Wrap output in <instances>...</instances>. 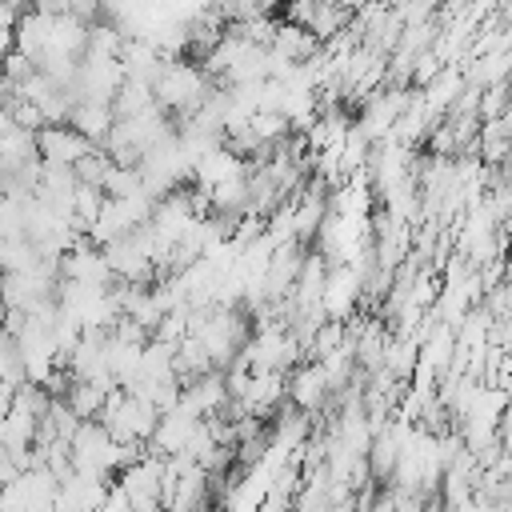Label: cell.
<instances>
[{
	"mask_svg": "<svg viewBox=\"0 0 512 512\" xmlns=\"http://www.w3.org/2000/svg\"><path fill=\"white\" fill-rule=\"evenodd\" d=\"M0 76H4L12 88H20V84H28V80L36 76V60H28L20 48H12V52L0 60Z\"/></svg>",
	"mask_w": 512,
	"mask_h": 512,
	"instance_id": "obj_14",
	"label": "cell"
},
{
	"mask_svg": "<svg viewBox=\"0 0 512 512\" xmlns=\"http://www.w3.org/2000/svg\"><path fill=\"white\" fill-rule=\"evenodd\" d=\"M108 392H112V388H104V384H96V380H72L68 392H64V404H68L80 420H100Z\"/></svg>",
	"mask_w": 512,
	"mask_h": 512,
	"instance_id": "obj_10",
	"label": "cell"
},
{
	"mask_svg": "<svg viewBox=\"0 0 512 512\" xmlns=\"http://www.w3.org/2000/svg\"><path fill=\"white\" fill-rule=\"evenodd\" d=\"M8 112H12V120H16V128H24V132H40L44 128V112L28 100V96H20V92H12V100L4 104Z\"/></svg>",
	"mask_w": 512,
	"mask_h": 512,
	"instance_id": "obj_13",
	"label": "cell"
},
{
	"mask_svg": "<svg viewBox=\"0 0 512 512\" xmlns=\"http://www.w3.org/2000/svg\"><path fill=\"white\" fill-rule=\"evenodd\" d=\"M68 124H72L84 140H92V144L100 148V144H104V136L112 132L116 116H112V104H72Z\"/></svg>",
	"mask_w": 512,
	"mask_h": 512,
	"instance_id": "obj_8",
	"label": "cell"
},
{
	"mask_svg": "<svg viewBox=\"0 0 512 512\" xmlns=\"http://www.w3.org/2000/svg\"><path fill=\"white\" fill-rule=\"evenodd\" d=\"M244 172H248V160H240L228 144H220V148L204 152L200 160H192V176H188V184L200 188V192H212L216 184L236 180V176H244Z\"/></svg>",
	"mask_w": 512,
	"mask_h": 512,
	"instance_id": "obj_6",
	"label": "cell"
},
{
	"mask_svg": "<svg viewBox=\"0 0 512 512\" xmlns=\"http://www.w3.org/2000/svg\"><path fill=\"white\" fill-rule=\"evenodd\" d=\"M324 4H332V8H340V12H348V16H352V12H360L368 0H324Z\"/></svg>",
	"mask_w": 512,
	"mask_h": 512,
	"instance_id": "obj_18",
	"label": "cell"
},
{
	"mask_svg": "<svg viewBox=\"0 0 512 512\" xmlns=\"http://www.w3.org/2000/svg\"><path fill=\"white\" fill-rule=\"evenodd\" d=\"M148 108H156L152 84L124 76V84H120L116 96H112V116H116V120H128V116H140V112H148Z\"/></svg>",
	"mask_w": 512,
	"mask_h": 512,
	"instance_id": "obj_9",
	"label": "cell"
},
{
	"mask_svg": "<svg viewBox=\"0 0 512 512\" xmlns=\"http://www.w3.org/2000/svg\"><path fill=\"white\" fill-rule=\"evenodd\" d=\"M140 192H144L140 168H120V164L108 168V176H104V196L108 200H128V196H140Z\"/></svg>",
	"mask_w": 512,
	"mask_h": 512,
	"instance_id": "obj_11",
	"label": "cell"
},
{
	"mask_svg": "<svg viewBox=\"0 0 512 512\" xmlns=\"http://www.w3.org/2000/svg\"><path fill=\"white\" fill-rule=\"evenodd\" d=\"M364 296V276L352 264H328L324 292H320V312L324 320H348L356 312V300Z\"/></svg>",
	"mask_w": 512,
	"mask_h": 512,
	"instance_id": "obj_3",
	"label": "cell"
},
{
	"mask_svg": "<svg viewBox=\"0 0 512 512\" xmlns=\"http://www.w3.org/2000/svg\"><path fill=\"white\" fill-rule=\"evenodd\" d=\"M12 132H16V120H12V112H8V108H0V144H4Z\"/></svg>",
	"mask_w": 512,
	"mask_h": 512,
	"instance_id": "obj_17",
	"label": "cell"
},
{
	"mask_svg": "<svg viewBox=\"0 0 512 512\" xmlns=\"http://www.w3.org/2000/svg\"><path fill=\"white\" fill-rule=\"evenodd\" d=\"M328 400H332V388L324 368L316 360H300L288 372V404L304 416H316V412H328Z\"/></svg>",
	"mask_w": 512,
	"mask_h": 512,
	"instance_id": "obj_4",
	"label": "cell"
},
{
	"mask_svg": "<svg viewBox=\"0 0 512 512\" xmlns=\"http://www.w3.org/2000/svg\"><path fill=\"white\" fill-rule=\"evenodd\" d=\"M216 80L200 68V60L192 56H180V60H164V68L156 72L152 80V96H156V108H164L176 124L180 120H192L200 112V104L212 96Z\"/></svg>",
	"mask_w": 512,
	"mask_h": 512,
	"instance_id": "obj_1",
	"label": "cell"
},
{
	"mask_svg": "<svg viewBox=\"0 0 512 512\" xmlns=\"http://www.w3.org/2000/svg\"><path fill=\"white\" fill-rule=\"evenodd\" d=\"M316 8H320V0H284V20L308 28V20L316 16Z\"/></svg>",
	"mask_w": 512,
	"mask_h": 512,
	"instance_id": "obj_15",
	"label": "cell"
},
{
	"mask_svg": "<svg viewBox=\"0 0 512 512\" xmlns=\"http://www.w3.org/2000/svg\"><path fill=\"white\" fill-rule=\"evenodd\" d=\"M268 48H272L276 56H284L288 64H308V60L320 52V40H316L308 28H300V24L276 20V32H272Z\"/></svg>",
	"mask_w": 512,
	"mask_h": 512,
	"instance_id": "obj_7",
	"label": "cell"
},
{
	"mask_svg": "<svg viewBox=\"0 0 512 512\" xmlns=\"http://www.w3.org/2000/svg\"><path fill=\"white\" fill-rule=\"evenodd\" d=\"M108 168H112V160H108L100 148H92V152H88L72 172H76V180H80V184H92V188H100V192H104V176H108Z\"/></svg>",
	"mask_w": 512,
	"mask_h": 512,
	"instance_id": "obj_12",
	"label": "cell"
},
{
	"mask_svg": "<svg viewBox=\"0 0 512 512\" xmlns=\"http://www.w3.org/2000/svg\"><path fill=\"white\" fill-rule=\"evenodd\" d=\"M256 512H296V508H292V496H280V492L268 488V496H264V504Z\"/></svg>",
	"mask_w": 512,
	"mask_h": 512,
	"instance_id": "obj_16",
	"label": "cell"
},
{
	"mask_svg": "<svg viewBox=\"0 0 512 512\" xmlns=\"http://www.w3.org/2000/svg\"><path fill=\"white\" fill-rule=\"evenodd\" d=\"M60 280H72V284L92 288V292H108L116 284L112 272H108V264H104V252L88 236H80V244L60 256Z\"/></svg>",
	"mask_w": 512,
	"mask_h": 512,
	"instance_id": "obj_2",
	"label": "cell"
},
{
	"mask_svg": "<svg viewBox=\"0 0 512 512\" xmlns=\"http://www.w3.org/2000/svg\"><path fill=\"white\" fill-rule=\"evenodd\" d=\"M92 148H96V144L84 140L72 124H44V128L36 132V152H40V160H44V164H56V168H76Z\"/></svg>",
	"mask_w": 512,
	"mask_h": 512,
	"instance_id": "obj_5",
	"label": "cell"
}]
</instances>
